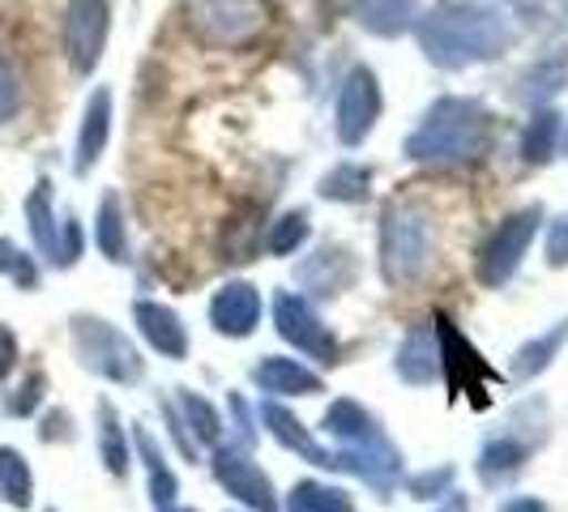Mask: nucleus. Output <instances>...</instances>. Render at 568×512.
<instances>
[{
    "mask_svg": "<svg viewBox=\"0 0 568 512\" xmlns=\"http://www.w3.org/2000/svg\"><path fill=\"white\" fill-rule=\"evenodd\" d=\"M69 325H73V350H78L82 368H90L103 380H112V385H138L142 380V355L133 350V341L124 338L115 325H108L103 316L85 313H78Z\"/></svg>",
    "mask_w": 568,
    "mask_h": 512,
    "instance_id": "obj_1",
    "label": "nucleus"
},
{
    "mask_svg": "<svg viewBox=\"0 0 568 512\" xmlns=\"http://www.w3.org/2000/svg\"><path fill=\"white\" fill-rule=\"evenodd\" d=\"M381 260H385V278L394 286L424 278L432 265V227L419 209L389 205L385 227H381Z\"/></svg>",
    "mask_w": 568,
    "mask_h": 512,
    "instance_id": "obj_2",
    "label": "nucleus"
},
{
    "mask_svg": "<svg viewBox=\"0 0 568 512\" xmlns=\"http://www.w3.org/2000/svg\"><path fill=\"white\" fill-rule=\"evenodd\" d=\"M487 137V115L470 103H440L427 115L424 133L410 142L415 158H466V150H479Z\"/></svg>",
    "mask_w": 568,
    "mask_h": 512,
    "instance_id": "obj_3",
    "label": "nucleus"
},
{
    "mask_svg": "<svg viewBox=\"0 0 568 512\" xmlns=\"http://www.w3.org/2000/svg\"><path fill=\"white\" fill-rule=\"evenodd\" d=\"M542 223V209H521V214H513L509 223H500V231L487 239V248L479 253V283L484 286H505L517 274V265H521V256L530 248V239H535V231Z\"/></svg>",
    "mask_w": 568,
    "mask_h": 512,
    "instance_id": "obj_4",
    "label": "nucleus"
},
{
    "mask_svg": "<svg viewBox=\"0 0 568 512\" xmlns=\"http://www.w3.org/2000/svg\"><path fill=\"white\" fill-rule=\"evenodd\" d=\"M274 316H278V334H283L295 350L316 355L321 363H334V355H338L334 334H329V329L316 320V313H313V304H308V299H300V295L283 290V295L274 299Z\"/></svg>",
    "mask_w": 568,
    "mask_h": 512,
    "instance_id": "obj_5",
    "label": "nucleus"
},
{
    "mask_svg": "<svg viewBox=\"0 0 568 512\" xmlns=\"http://www.w3.org/2000/svg\"><path fill=\"white\" fill-rule=\"evenodd\" d=\"M214 479L227 487V495H235L244 509L278 512V495H274L270 474H265L261 465H253L248 457L231 453V449H219V453H214Z\"/></svg>",
    "mask_w": 568,
    "mask_h": 512,
    "instance_id": "obj_6",
    "label": "nucleus"
},
{
    "mask_svg": "<svg viewBox=\"0 0 568 512\" xmlns=\"http://www.w3.org/2000/svg\"><path fill=\"white\" fill-rule=\"evenodd\" d=\"M103 34H108V4L103 0H73L69 18H64V48L78 73H90L94 60L103 52Z\"/></svg>",
    "mask_w": 568,
    "mask_h": 512,
    "instance_id": "obj_7",
    "label": "nucleus"
},
{
    "mask_svg": "<svg viewBox=\"0 0 568 512\" xmlns=\"http://www.w3.org/2000/svg\"><path fill=\"white\" fill-rule=\"evenodd\" d=\"M197 27L210 43H240L261 27L256 0H197Z\"/></svg>",
    "mask_w": 568,
    "mask_h": 512,
    "instance_id": "obj_8",
    "label": "nucleus"
},
{
    "mask_svg": "<svg viewBox=\"0 0 568 512\" xmlns=\"http://www.w3.org/2000/svg\"><path fill=\"white\" fill-rule=\"evenodd\" d=\"M210 320L223 338H248L261 325V290L253 283H227L210 299Z\"/></svg>",
    "mask_w": 568,
    "mask_h": 512,
    "instance_id": "obj_9",
    "label": "nucleus"
},
{
    "mask_svg": "<svg viewBox=\"0 0 568 512\" xmlns=\"http://www.w3.org/2000/svg\"><path fill=\"white\" fill-rule=\"evenodd\" d=\"M253 385L270 398H313V393L325 389V380L316 371L286 359V355H265L253 368Z\"/></svg>",
    "mask_w": 568,
    "mask_h": 512,
    "instance_id": "obj_10",
    "label": "nucleus"
},
{
    "mask_svg": "<svg viewBox=\"0 0 568 512\" xmlns=\"http://www.w3.org/2000/svg\"><path fill=\"white\" fill-rule=\"evenodd\" d=\"M381 112V94H376V82H372L368 69H359L346 90H342V103H338V133L346 145L364 142L372 129V120Z\"/></svg>",
    "mask_w": 568,
    "mask_h": 512,
    "instance_id": "obj_11",
    "label": "nucleus"
},
{
    "mask_svg": "<svg viewBox=\"0 0 568 512\" xmlns=\"http://www.w3.org/2000/svg\"><path fill=\"white\" fill-rule=\"evenodd\" d=\"M133 320H138L142 338L150 341L159 355H168V359H184V355H189V329L180 325V316L171 313L168 304H159V299H138V304H133Z\"/></svg>",
    "mask_w": 568,
    "mask_h": 512,
    "instance_id": "obj_12",
    "label": "nucleus"
},
{
    "mask_svg": "<svg viewBox=\"0 0 568 512\" xmlns=\"http://www.w3.org/2000/svg\"><path fill=\"white\" fill-rule=\"evenodd\" d=\"M261 423H270V436L278 440V444H286V449H295L300 457H308L313 465H338V457H329L321 444H316L313 436L304 431V423L291 414V410H283L278 401H261Z\"/></svg>",
    "mask_w": 568,
    "mask_h": 512,
    "instance_id": "obj_13",
    "label": "nucleus"
},
{
    "mask_svg": "<svg viewBox=\"0 0 568 512\" xmlns=\"http://www.w3.org/2000/svg\"><path fill=\"white\" fill-rule=\"evenodd\" d=\"M108 129H112V94L108 90H99L94 99H90V107H85V120H82V133H78V171H90L99 163V154H103V145H108Z\"/></svg>",
    "mask_w": 568,
    "mask_h": 512,
    "instance_id": "obj_14",
    "label": "nucleus"
},
{
    "mask_svg": "<svg viewBox=\"0 0 568 512\" xmlns=\"http://www.w3.org/2000/svg\"><path fill=\"white\" fill-rule=\"evenodd\" d=\"M526 457H530V440H517L513 431H500L487 440L484 457H479V474H484V483H505L513 474H521Z\"/></svg>",
    "mask_w": 568,
    "mask_h": 512,
    "instance_id": "obj_15",
    "label": "nucleus"
},
{
    "mask_svg": "<svg viewBox=\"0 0 568 512\" xmlns=\"http://www.w3.org/2000/svg\"><path fill=\"white\" fill-rule=\"evenodd\" d=\"M325 431L342 444H381V431L372 423V414L359 401L342 398L325 410Z\"/></svg>",
    "mask_w": 568,
    "mask_h": 512,
    "instance_id": "obj_16",
    "label": "nucleus"
},
{
    "mask_svg": "<svg viewBox=\"0 0 568 512\" xmlns=\"http://www.w3.org/2000/svg\"><path fill=\"white\" fill-rule=\"evenodd\" d=\"M0 500L13 509H30L34 504V474L30 461L18 449L0 444Z\"/></svg>",
    "mask_w": 568,
    "mask_h": 512,
    "instance_id": "obj_17",
    "label": "nucleus"
},
{
    "mask_svg": "<svg viewBox=\"0 0 568 512\" xmlns=\"http://www.w3.org/2000/svg\"><path fill=\"white\" fill-rule=\"evenodd\" d=\"M27 223H30L34 248L48 256V260H57L60 227H57V218H52V184H39L27 197Z\"/></svg>",
    "mask_w": 568,
    "mask_h": 512,
    "instance_id": "obj_18",
    "label": "nucleus"
},
{
    "mask_svg": "<svg viewBox=\"0 0 568 512\" xmlns=\"http://www.w3.org/2000/svg\"><path fill=\"white\" fill-rule=\"evenodd\" d=\"M440 368V350L432 346V334L427 329H410V338L398 355V371L406 385H427Z\"/></svg>",
    "mask_w": 568,
    "mask_h": 512,
    "instance_id": "obj_19",
    "label": "nucleus"
},
{
    "mask_svg": "<svg viewBox=\"0 0 568 512\" xmlns=\"http://www.w3.org/2000/svg\"><path fill=\"white\" fill-rule=\"evenodd\" d=\"M133 440H138L145 470H150V491H154V509H159V512L171 509V504H175V495H180V483H175V474H171L168 461H163V449H154V440H150V431H145V427H133Z\"/></svg>",
    "mask_w": 568,
    "mask_h": 512,
    "instance_id": "obj_20",
    "label": "nucleus"
},
{
    "mask_svg": "<svg viewBox=\"0 0 568 512\" xmlns=\"http://www.w3.org/2000/svg\"><path fill=\"white\" fill-rule=\"evenodd\" d=\"M99 453L112 479L129 474V440H124V427L115 419L112 401H99Z\"/></svg>",
    "mask_w": 568,
    "mask_h": 512,
    "instance_id": "obj_21",
    "label": "nucleus"
},
{
    "mask_svg": "<svg viewBox=\"0 0 568 512\" xmlns=\"http://www.w3.org/2000/svg\"><path fill=\"white\" fill-rule=\"evenodd\" d=\"M94 244L108 260H129V239H124V218H120V197L108 193L99 205V223H94Z\"/></svg>",
    "mask_w": 568,
    "mask_h": 512,
    "instance_id": "obj_22",
    "label": "nucleus"
},
{
    "mask_svg": "<svg viewBox=\"0 0 568 512\" xmlns=\"http://www.w3.org/2000/svg\"><path fill=\"white\" fill-rule=\"evenodd\" d=\"M286 512H355V504L346 500L342 487H325V483H300L286 500Z\"/></svg>",
    "mask_w": 568,
    "mask_h": 512,
    "instance_id": "obj_23",
    "label": "nucleus"
},
{
    "mask_svg": "<svg viewBox=\"0 0 568 512\" xmlns=\"http://www.w3.org/2000/svg\"><path fill=\"white\" fill-rule=\"evenodd\" d=\"M180 419H184V427L197 431L201 444H219V440H223V419H219V410L201 398V393H193V389H180Z\"/></svg>",
    "mask_w": 568,
    "mask_h": 512,
    "instance_id": "obj_24",
    "label": "nucleus"
},
{
    "mask_svg": "<svg viewBox=\"0 0 568 512\" xmlns=\"http://www.w3.org/2000/svg\"><path fill=\"white\" fill-rule=\"evenodd\" d=\"M568 338V320H560L547 338H539V341H530V346H521L517 350V363H513V376L517 380H530V376H539L547 363H551V355L560 350V341Z\"/></svg>",
    "mask_w": 568,
    "mask_h": 512,
    "instance_id": "obj_25",
    "label": "nucleus"
},
{
    "mask_svg": "<svg viewBox=\"0 0 568 512\" xmlns=\"http://www.w3.org/2000/svg\"><path fill=\"white\" fill-rule=\"evenodd\" d=\"M43 393H48V376L34 368L27 371V380L4 398V414H13V419H30L39 406H43Z\"/></svg>",
    "mask_w": 568,
    "mask_h": 512,
    "instance_id": "obj_26",
    "label": "nucleus"
},
{
    "mask_svg": "<svg viewBox=\"0 0 568 512\" xmlns=\"http://www.w3.org/2000/svg\"><path fill=\"white\" fill-rule=\"evenodd\" d=\"M18 112H22V78H18L9 48L0 43V124H9Z\"/></svg>",
    "mask_w": 568,
    "mask_h": 512,
    "instance_id": "obj_27",
    "label": "nucleus"
},
{
    "mask_svg": "<svg viewBox=\"0 0 568 512\" xmlns=\"http://www.w3.org/2000/svg\"><path fill=\"white\" fill-rule=\"evenodd\" d=\"M556 133H560V115H551V112L535 115V124H530V133H526V158H530V163H547L551 150H556Z\"/></svg>",
    "mask_w": 568,
    "mask_h": 512,
    "instance_id": "obj_28",
    "label": "nucleus"
},
{
    "mask_svg": "<svg viewBox=\"0 0 568 512\" xmlns=\"http://www.w3.org/2000/svg\"><path fill=\"white\" fill-rule=\"evenodd\" d=\"M304 239H308V218H304V214H286V218H278L274 231L265 235V248L274 256H286L291 248H300Z\"/></svg>",
    "mask_w": 568,
    "mask_h": 512,
    "instance_id": "obj_29",
    "label": "nucleus"
},
{
    "mask_svg": "<svg viewBox=\"0 0 568 512\" xmlns=\"http://www.w3.org/2000/svg\"><path fill=\"white\" fill-rule=\"evenodd\" d=\"M321 193H325V197H334V201H359L364 193H368V171L338 167L334 175H325Z\"/></svg>",
    "mask_w": 568,
    "mask_h": 512,
    "instance_id": "obj_30",
    "label": "nucleus"
},
{
    "mask_svg": "<svg viewBox=\"0 0 568 512\" xmlns=\"http://www.w3.org/2000/svg\"><path fill=\"white\" fill-rule=\"evenodd\" d=\"M73 419H69V410H48V419L39 427V440L43 444H52V440H73Z\"/></svg>",
    "mask_w": 568,
    "mask_h": 512,
    "instance_id": "obj_31",
    "label": "nucleus"
},
{
    "mask_svg": "<svg viewBox=\"0 0 568 512\" xmlns=\"http://www.w3.org/2000/svg\"><path fill=\"white\" fill-rule=\"evenodd\" d=\"M449 483H454V470L445 465V470H436V474H419V479L410 483V491H415L419 500H436V491H445Z\"/></svg>",
    "mask_w": 568,
    "mask_h": 512,
    "instance_id": "obj_32",
    "label": "nucleus"
},
{
    "mask_svg": "<svg viewBox=\"0 0 568 512\" xmlns=\"http://www.w3.org/2000/svg\"><path fill=\"white\" fill-rule=\"evenodd\" d=\"M18 368V338L9 325H0V385L9 380V371Z\"/></svg>",
    "mask_w": 568,
    "mask_h": 512,
    "instance_id": "obj_33",
    "label": "nucleus"
},
{
    "mask_svg": "<svg viewBox=\"0 0 568 512\" xmlns=\"http://www.w3.org/2000/svg\"><path fill=\"white\" fill-rule=\"evenodd\" d=\"M22 260H27V253H22L13 239H4V235H0V274H4V278H13Z\"/></svg>",
    "mask_w": 568,
    "mask_h": 512,
    "instance_id": "obj_34",
    "label": "nucleus"
},
{
    "mask_svg": "<svg viewBox=\"0 0 568 512\" xmlns=\"http://www.w3.org/2000/svg\"><path fill=\"white\" fill-rule=\"evenodd\" d=\"M547 260H551L556 269H560V265H568V218L556 231H551V244H547Z\"/></svg>",
    "mask_w": 568,
    "mask_h": 512,
    "instance_id": "obj_35",
    "label": "nucleus"
},
{
    "mask_svg": "<svg viewBox=\"0 0 568 512\" xmlns=\"http://www.w3.org/2000/svg\"><path fill=\"white\" fill-rule=\"evenodd\" d=\"M500 512H551V509H547L542 500H535V495H513V500Z\"/></svg>",
    "mask_w": 568,
    "mask_h": 512,
    "instance_id": "obj_36",
    "label": "nucleus"
},
{
    "mask_svg": "<svg viewBox=\"0 0 568 512\" xmlns=\"http://www.w3.org/2000/svg\"><path fill=\"white\" fill-rule=\"evenodd\" d=\"M163 512H197V509H180V504H171V509H163Z\"/></svg>",
    "mask_w": 568,
    "mask_h": 512,
    "instance_id": "obj_37",
    "label": "nucleus"
},
{
    "mask_svg": "<svg viewBox=\"0 0 568 512\" xmlns=\"http://www.w3.org/2000/svg\"><path fill=\"white\" fill-rule=\"evenodd\" d=\"M565 154H568V137H565Z\"/></svg>",
    "mask_w": 568,
    "mask_h": 512,
    "instance_id": "obj_38",
    "label": "nucleus"
},
{
    "mask_svg": "<svg viewBox=\"0 0 568 512\" xmlns=\"http://www.w3.org/2000/svg\"><path fill=\"white\" fill-rule=\"evenodd\" d=\"M48 512H57V509H48Z\"/></svg>",
    "mask_w": 568,
    "mask_h": 512,
    "instance_id": "obj_39",
    "label": "nucleus"
}]
</instances>
